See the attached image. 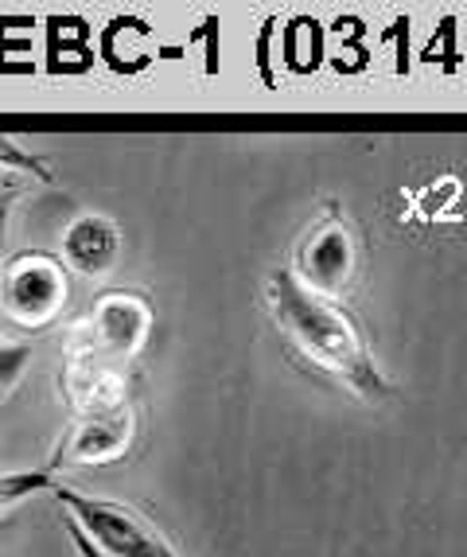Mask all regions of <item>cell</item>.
Wrapping results in <instances>:
<instances>
[{
	"mask_svg": "<svg viewBox=\"0 0 467 557\" xmlns=\"http://www.w3.org/2000/svg\"><path fill=\"white\" fill-rule=\"evenodd\" d=\"M0 305L16 324L43 327L66 305V273L47 253H20L9 270L0 273Z\"/></svg>",
	"mask_w": 467,
	"mask_h": 557,
	"instance_id": "5b68a950",
	"label": "cell"
},
{
	"mask_svg": "<svg viewBox=\"0 0 467 557\" xmlns=\"http://www.w3.org/2000/svg\"><path fill=\"white\" fill-rule=\"evenodd\" d=\"M132 433H137V413L129 401H105V406L78 409L75 425L66 429L63 441L51 456V472L55 468H78V465H105L129 453Z\"/></svg>",
	"mask_w": 467,
	"mask_h": 557,
	"instance_id": "277c9868",
	"label": "cell"
},
{
	"mask_svg": "<svg viewBox=\"0 0 467 557\" xmlns=\"http://www.w3.org/2000/svg\"><path fill=\"white\" fill-rule=\"evenodd\" d=\"M63 527H66V539H71V546H75L83 557H110V554H102V549L93 546L90 539H86V534H83V530H78V522L71 519V515H66V519H63Z\"/></svg>",
	"mask_w": 467,
	"mask_h": 557,
	"instance_id": "7c38bea8",
	"label": "cell"
},
{
	"mask_svg": "<svg viewBox=\"0 0 467 557\" xmlns=\"http://www.w3.org/2000/svg\"><path fill=\"white\" fill-rule=\"evenodd\" d=\"M24 191V180L20 172H9V168H0V234H4V219H9V207L12 199Z\"/></svg>",
	"mask_w": 467,
	"mask_h": 557,
	"instance_id": "8fae6325",
	"label": "cell"
},
{
	"mask_svg": "<svg viewBox=\"0 0 467 557\" xmlns=\"http://www.w3.org/2000/svg\"><path fill=\"white\" fill-rule=\"evenodd\" d=\"M59 483L51 468H28V472H4L0 475V511L20 499H31L39 492H55Z\"/></svg>",
	"mask_w": 467,
	"mask_h": 557,
	"instance_id": "ba28073f",
	"label": "cell"
},
{
	"mask_svg": "<svg viewBox=\"0 0 467 557\" xmlns=\"http://www.w3.org/2000/svg\"><path fill=\"white\" fill-rule=\"evenodd\" d=\"M149 335V305L132 293H110L75 324L66 339L63 386L75 409L125 398V371Z\"/></svg>",
	"mask_w": 467,
	"mask_h": 557,
	"instance_id": "7a4b0ae2",
	"label": "cell"
},
{
	"mask_svg": "<svg viewBox=\"0 0 467 557\" xmlns=\"http://www.w3.org/2000/svg\"><path fill=\"white\" fill-rule=\"evenodd\" d=\"M31 359V347L28 344H0V398L12 391L20 382V374H24V367H28Z\"/></svg>",
	"mask_w": 467,
	"mask_h": 557,
	"instance_id": "30bf717a",
	"label": "cell"
},
{
	"mask_svg": "<svg viewBox=\"0 0 467 557\" xmlns=\"http://www.w3.org/2000/svg\"><path fill=\"white\" fill-rule=\"evenodd\" d=\"M269 308L292 344L316 367L336 374L346 391H355L358 398H386L390 394V382L378 371L363 332L331 297H319V293L300 285L296 273L280 270L269 281Z\"/></svg>",
	"mask_w": 467,
	"mask_h": 557,
	"instance_id": "6da1fadb",
	"label": "cell"
},
{
	"mask_svg": "<svg viewBox=\"0 0 467 557\" xmlns=\"http://www.w3.org/2000/svg\"><path fill=\"white\" fill-rule=\"evenodd\" d=\"M456 196H459V184L452 176H444V180H437L429 191H420V196H417V211L425 214V219H440V214L456 203Z\"/></svg>",
	"mask_w": 467,
	"mask_h": 557,
	"instance_id": "9c48e42d",
	"label": "cell"
},
{
	"mask_svg": "<svg viewBox=\"0 0 467 557\" xmlns=\"http://www.w3.org/2000/svg\"><path fill=\"white\" fill-rule=\"evenodd\" d=\"M55 499L71 511V519L78 522V530H83L86 539L102 549V554H110V557H179L176 546H172L144 515L125 507V503L71 492V487H63V483L55 487Z\"/></svg>",
	"mask_w": 467,
	"mask_h": 557,
	"instance_id": "3957f363",
	"label": "cell"
},
{
	"mask_svg": "<svg viewBox=\"0 0 467 557\" xmlns=\"http://www.w3.org/2000/svg\"><path fill=\"white\" fill-rule=\"evenodd\" d=\"M351 273H355V238L346 231L339 207H327L308 226V234L296 242V281L319 297L336 300Z\"/></svg>",
	"mask_w": 467,
	"mask_h": 557,
	"instance_id": "8992f818",
	"label": "cell"
},
{
	"mask_svg": "<svg viewBox=\"0 0 467 557\" xmlns=\"http://www.w3.org/2000/svg\"><path fill=\"white\" fill-rule=\"evenodd\" d=\"M63 253L66 261L75 265L78 273H105L117 261V226L110 219H98V214H86L78 219L63 238Z\"/></svg>",
	"mask_w": 467,
	"mask_h": 557,
	"instance_id": "52a82bcc",
	"label": "cell"
}]
</instances>
